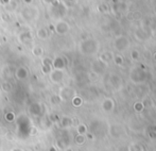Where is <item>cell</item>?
Instances as JSON below:
<instances>
[{"label": "cell", "instance_id": "7a4b0ae2", "mask_svg": "<svg viewBox=\"0 0 156 151\" xmlns=\"http://www.w3.org/2000/svg\"><path fill=\"white\" fill-rule=\"evenodd\" d=\"M25 2H27V3H31L32 2V0H23Z\"/></svg>", "mask_w": 156, "mask_h": 151}, {"label": "cell", "instance_id": "6da1fadb", "mask_svg": "<svg viewBox=\"0 0 156 151\" xmlns=\"http://www.w3.org/2000/svg\"><path fill=\"white\" fill-rule=\"evenodd\" d=\"M44 2H45V3H51L52 1H53V0H43Z\"/></svg>", "mask_w": 156, "mask_h": 151}]
</instances>
